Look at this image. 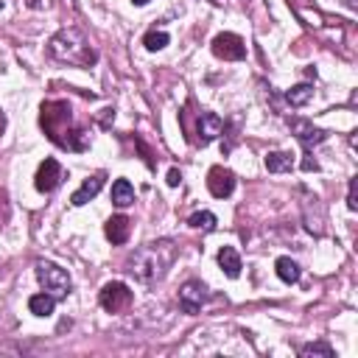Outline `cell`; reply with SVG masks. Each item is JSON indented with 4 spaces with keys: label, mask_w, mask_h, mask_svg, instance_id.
Returning a JSON list of instances; mask_svg holds the SVG:
<instances>
[{
    "label": "cell",
    "mask_w": 358,
    "mask_h": 358,
    "mask_svg": "<svg viewBox=\"0 0 358 358\" xmlns=\"http://www.w3.org/2000/svg\"><path fill=\"white\" fill-rule=\"evenodd\" d=\"M210 3H216V6H221V3H227V0H210Z\"/></svg>",
    "instance_id": "29"
},
{
    "label": "cell",
    "mask_w": 358,
    "mask_h": 358,
    "mask_svg": "<svg viewBox=\"0 0 358 358\" xmlns=\"http://www.w3.org/2000/svg\"><path fill=\"white\" fill-rule=\"evenodd\" d=\"M219 266H221V272L227 274V277H238L241 274V255L233 249V247H221V252H219Z\"/></svg>",
    "instance_id": "15"
},
{
    "label": "cell",
    "mask_w": 358,
    "mask_h": 358,
    "mask_svg": "<svg viewBox=\"0 0 358 358\" xmlns=\"http://www.w3.org/2000/svg\"><path fill=\"white\" fill-rule=\"evenodd\" d=\"M37 280H40L42 288H45L48 294H54V297H65V294L70 291V274H68L62 266L51 263V260H40V263H37Z\"/></svg>",
    "instance_id": "4"
},
{
    "label": "cell",
    "mask_w": 358,
    "mask_h": 358,
    "mask_svg": "<svg viewBox=\"0 0 358 358\" xmlns=\"http://www.w3.org/2000/svg\"><path fill=\"white\" fill-rule=\"evenodd\" d=\"M171 260H173V244L171 241H157V244L134 249L126 260V272L134 274L140 283H154L165 274Z\"/></svg>",
    "instance_id": "2"
},
{
    "label": "cell",
    "mask_w": 358,
    "mask_h": 358,
    "mask_svg": "<svg viewBox=\"0 0 358 358\" xmlns=\"http://www.w3.org/2000/svg\"><path fill=\"white\" fill-rule=\"evenodd\" d=\"M132 3H134V6H146V3H148V0H132Z\"/></svg>",
    "instance_id": "28"
},
{
    "label": "cell",
    "mask_w": 358,
    "mask_h": 358,
    "mask_svg": "<svg viewBox=\"0 0 358 358\" xmlns=\"http://www.w3.org/2000/svg\"><path fill=\"white\" fill-rule=\"evenodd\" d=\"M355 188H358V179H350V191H347V208L355 213L358 210V196H355Z\"/></svg>",
    "instance_id": "23"
},
{
    "label": "cell",
    "mask_w": 358,
    "mask_h": 358,
    "mask_svg": "<svg viewBox=\"0 0 358 358\" xmlns=\"http://www.w3.org/2000/svg\"><path fill=\"white\" fill-rule=\"evenodd\" d=\"M224 132V120L216 115V112H202L199 115V120H196V143L199 146H208V143H213L219 134Z\"/></svg>",
    "instance_id": "11"
},
{
    "label": "cell",
    "mask_w": 358,
    "mask_h": 358,
    "mask_svg": "<svg viewBox=\"0 0 358 358\" xmlns=\"http://www.w3.org/2000/svg\"><path fill=\"white\" fill-rule=\"evenodd\" d=\"M48 54L65 65H76V68H93L98 54L90 48L84 31L79 29H62L59 34L51 37L48 42Z\"/></svg>",
    "instance_id": "3"
},
{
    "label": "cell",
    "mask_w": 358,
    "mask_h": 358,
    "mask_svg": "<svg viewBox=\"0 0 358 358\" xmlns=\"http://www.w3.org/2000/svg\"><path fill=\"white\" fill-rule=\"evenodd\" d=\"M104 179H107V173H104V171H98L95 176L84 179L81 188H79V191L70 196V205H73V208H81V205H87L90 199H95V196H98V191L104 188Z\"/></svg>",
    "instance_id": "12"
},
{
    "label": "cell",
    "mask_w": 358,
    "mask_h": 358,
    "mask_svg": "<svg viewBox=\"0 0 358 358\" xmlns=\"http://www.w3.org/2000/svg\"><path fill=\"white\" fill-rule=\"evenodd\" d=\"M299 355H302V358H313V355H319V358H333V347H330L327 341H313V344H302V347H299Z\"/></svg>",
    "instance_id": "21"
},
{
    "label": "cell",
    "mask_w": 358,
    "mask_h": 358,
    "mask_svg": "<svg viewBox=\"0 0 358 358\" xmlns=\"http://www.w3.org/2000/svg\"><path fill=\"white\" fill-rule=\"evenodd\" d=\"M59 182H62V165H59L54 157L42 159L40 168H37V176H34L37 191H40V194H54V191L59 188Z\"/></svg>",
    "instance_id": "8"
},
{
    "label": "cell",
    "mask_w": 358,
    "mask_h": 358,
    "mask_svg": "<svg viewBox=\"0 0 358 358\" xmlns=\"http://www.w3.org/2000/svg\"><path fill=\"white\" fill-rule=\"evenodd\" d=\"M40 126L59 148L84 151L90 146V134L84 129H73V109L68 101H45L40 109Z\"/></svg>",
    "instance_id": "1"
},
{
    "label": "cell",
    "mask_w": 358,
    "mask_h": 358,
    "mask_svg": "<svg viewBox=\"0 0 358 358\" xmlns=\"http://www.w3.org/2000/svg\"><path fill=\"white\" fill-rule=\"evenodd\" d=\"M311 98H313V84H297V87H291L286 93V101L291 107H305Z\"/></svg>",
    "instance_id": "20"
},
{
    "label": "cell",
    "mask_w": 358,
    "mask_h": 358,
    "mask_svg": "<svg viewBox=\"0 0 358 358\" xmlns=\"http://www.w3.org/2000/svg\"><path fill=\"white\" fill-rule=\"evenodd\" d=\"M3 129H6V115L0 112V134H3Z\"/></svg>",
    "instance_id": "26"
},
{
    "label": "cell",
    "mask_w": 358,
    "mask_h": 358,
    "mask_svg": "<svg viewBox=\"0 0 358 358\" xmlns=\"http://www.w3.org/2000/svg\"><path fill=\"white\" fill-rule=\"evenodd\" d=\"M208 191L216 199H227L235 191V173L230 168H224V165H213L210 173H208Z\"/></svg>",
    "instance_id": "9"
},
{
    "label": "cell",
    "mask_w": 358,
    "mask_h": 358,
    "mask_svg": "<svg viewBox=\"0 0 358 358\" xmlns=\"http://www.w3.org/2000/svg\"><path fill=\"white\" fill-rule=\"evenodd\" d=\"M347 3V9H358V0H344Z\"/></svg>",
    "instance_id": "27"
},
{
    "label": "cell",
    "mask_w": 358,
    "mask_h": 358,
    "mask_svg": "<svg viewBox=\"0 0 358 358\" xmlns=\"http://www.w3.org/2000/svg\"><path fill=\"white\" fill-rule=\"evenodd\" d=\"M112 205L115 208L134 205V188L129 185V179H115V185H112Z\"/></svg>",
    "instance_id": "16"
},
{
    "label": "cell",
    "mask_w": 358,
    "mask_h": 358,
    "mask_svg": "<svg viewBox=\"0 0 358 358\" xmlns=\"http://www.w3.org/2000/svg\"><path fill=\"white\" fill-rule=\"evenodd\" d=\"M208 302V286L202 280H188L182 288H179V308L185 313H199L202 305Z\"/></svg>",
    "instance_id": "7"
},
{
    "label": "cell",
    "mask_w": 358,
    "mask_h": 358,
    "mask_svg": "<svg viewBox=\"0 0 358 358\" xmlns=\"http://www.w3.org/2000/svg\"><path fill=\"white\" fill-rule=\"evenodd\" d=\"M263 165H266L269 173H286V171L294 168V154H288V151H269Z\"/></svg>",
    "instance_id": "14"
},
{
    "label": "cell",
    "mask_w": 358,
    "mask_h": 358,
    "mask_svg": "<svg viewBox=\"0 0 358 358\" xmlns=\"http://www.w3.org/2000/svg\"><path fill=\"white\" fill-rule=\"evenodd\" d=\"M179 182H182V173H179L176 168H171V171H168V185H171V188H176Z\"/></svg>",
    "instance_id": "24"
},
{
    "label": "cell",
    "mask_w": 358,
    "mask_h": 358,
    "mask_svg": "<svg viewBox=\"0 0 358 358\" xmlns=\"http://www.w3.org/2000/svg\"><path fill=\"white\" fill-rule=\"evenodd\" d=\"M104 233H107V238L112 241V244H126L129 241V233H132V224H129V219L126 216H112L109 221H107V227H104Z\"/></svg>",
    "instance_id": "13"
},
{
    "label": "cell",
    "mask_w": 358,
    "mask_h": 358,
    "mask_svg": "<svg viewBox=\"0 0 358 358\" xmlns=\"http://www.w3.org/2000/svg\"><path fill=\"white\" fill-rule=\"evenodd\" d=\"M210 48H213V54H216L219 59H224V62H241V59H247V45H244V40H241L238 34H230V31L219 34Z\"/></svg>",
    "instance_id": "6"
},
{
    "label": "cell",
    "mask_w": 358,
    "mask_h": 358,
    "mask_svg": "<svg viewBox=\"0 0 358 358\" xmlns=\"http://www.w3.org/2000/svg\"><path fill=\"white\" fill-rule=\"evenodd\" d=\"M302 171H319V162H316V159H311V154H305V159H302Z\"/></svg>",
    "instance_id": "25"
},
{
    "label": "cell",
    "mask_w": 358,
    "mask_h": 358,
    "mask_svg": "<svg viewBox=\"0 0 358 358\" xmlns=\"http://www.w3.org/2000/svg\"><path fill=\"white\" fill-rule=\"evenodd\" d=\"M0 9H3V0H0Z\"/></svg>",
    "instance_id": "30"
},
{
    "label": "cell",
    "mask_w": 358,
    "mask_h": 358,
    "mask_svg": "<svg viewBox=\"0 0 358 358\" xmlns=\"http://www.w3.org/2000/svg\"><path fill=\"white\" fill-rule=\"evenodd\" d=\"M54 308H56V297L54 294H34L31 299H29V311L34 313V316H51L54 313Z\"/></svg>",
    "instance_id": "17"
},
{
    "label": "cell",
    "mask_w": 358,
    "mask_h": 358,
    "mask_svg": "<svg viewBox=\"0 0 358 358\" xmlns=\"http://www.w3.org/2000/svg\"><path fill=\"white\" fill-rule=\"evenodd\" d=\"M216 224H219V219H216L210 210H199V213H194V216L188 219V227H191V230H202V233H213Z\"/></svg>",
    "instance_id": "18"
},
{
    "label": "cell",
    "mask_w": 358,
    "mask_h": 358,
    "mask_svg": "<svg viewBox=\"0 0 358 358\" xmlns=\"http://www.w3.org/2000/svg\"><path fill=\"white\" fill-rule=\"evenodd\" d=\"M274 269H277V277H280L283 283H288V286L299 280V266H297L291 258H277Z\"/></svg>",
    "instance_id": "19"
},
{
    "label": "cell",
    "mask_w": 358,
    "mask_h": 358,
    "mask_svg": "<svg viewBox=\"0 0 358 358\" xmlns=\"http://www.w3.org/2000/svg\"><path fill=\"white\" fill-rule=\"evenodd\" d=\"M288 126H291V132L297 134V140H299L305 148H313V146H319V143H325V140H327V132H325V129H316L311 120L288 118Z\"/></svg>",
    "instance_id": "10"
},
{
    "label": "cell",
    "mask_w": 358,
    "mask_h": 358,
    "mask_svg": "<svg viewBox=\"0 0 358 358\" xmlns=\"http://www.w3.org/2000/svg\"><path fill=\"white\" fill-rule=\"evenodd\" d=\"M98 302H101V308H104L107 313H123V311L132 305V291H129L126 283L112 280V283H107V286L101 288Z\"/></svg>",
    "instance_id": "5"
},
{
    "label": "cell",
    "mask_w": 358,
    "mask_h": 358,
    "mask_svg": "<svg viewBox=\"0 0 358 358\" xmlns=\"http://www.w3.org/2000/svg\"><path fill=\"white\" fill-rule=\"evenodd\" d=\"M168 42H171V37H168L165 31H157V29H154V31H148V34L143 37V45H146V51H162Z\"/></svg>",
    "instance_id": "22"
}]
</instances>
